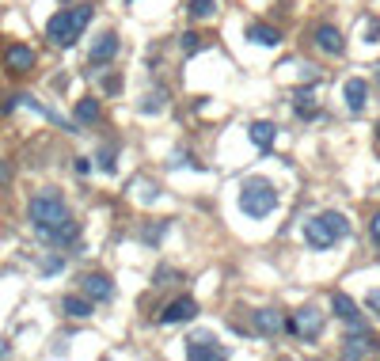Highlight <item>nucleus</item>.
I'll return each mask as SVG.
<instances>
[{
    "label": "nucleus",
    "mask_w": 380,
    "mask_h": 361,
    "mask_svg": "<svg viewBox=\"0 0 380 361\" xmlns=\"http://www.w3.org/2000/svg\"><path fill=\"white\" fill-rule=\"evenodd\" d=\"M342 236H350V221L339 209H327V213L305 221V240H308L312 251H327V247H335Z\"/></svg>",
    "instance_id": "obj_1"
},
{
    "label": "nucleus",
    "mask_w": 380,
    "mask_h": 361,
    "mask_svg": "<svg viewBox=\"0 0 380 361\" xmlns=\"http://www.w3.org/2000/svg\"><path fill=\"white\" fill-rule=\"evenodd\" d=\"M248 38L255 42V46H278L281 31H278V27H270V23H251L248 27Z\"/></svg>",
    "instance_id": "obj_16"
},
{
    "label": "nucleus",
    "mask_w": 380,
    "mask_h": 361,
    "mask_svg": "<svg viewBox=\"0 0 380 361\" xmlns=\"http://www.w3.org/2000/svg\"><path fill=\"white\" fill-rule=\"evenodd\" d=\"M164 103H167V95H164V91H152V95H145L141 110H145V115H156V110H164Z\"/></svg>",
    "instance_id": "obj_22"
},
{
    "label": "nucleus",
    "mask_w": 380,
    "mask_h": 361,
    "mask_svg": "<svg viewBox=\"0 0 380 361\" xmlns=\"http://www.w3.org/2000/svg\"><path fill=\"white\" fill-rule=\"evenodd\" d=\"M99 167H103V172H115V156H110V152H103V156H99Z\"/></svg>",
    "instance_id": "obj_25"
},
{
    "label": "nucleus",
    "mask_w": 380,
    "mask_h": 361,
    "mask_svg": "<svg viewBox=\"0 0 380 361\" xmlns=\"http://www.w3.org/2000/svg\"><path fill=\"white\" fill-rule=\"evenodd\" d=\"M312 38H316V46H320L323 54H331V58H339V54H342V34L335 31L331 23H320Z\"/></svg>",
    "instance_id": "obj_11"
},
{
    "label": "nucleus",
    "mask_w": 380,
    "mask_h": 361,
    "mask_svg": "<svg viewBox=\"0 0 380 361\" xmlns=\"http://www.w3.org/2000/svg\"><path fill=\"white\" fill-rule=\"evenodd\" d=\"M160 236H164V224H156V229H149V232H145V240H149V244H156Z\"/></svg>",
    "instance_id": "obj_26"
},
{
    "label": "nucleus",
    "mask_w": 380,
    "mask_h": 361,
    "mask_svg": "<svg viewBox=\"0 0 380 361\" xmlns=\"http://www.w3.org/2000/svg\"><path fill=\"white\" fill-rule=\"evenodd\" d=\"M320 327H323V312H320V308H300L293 320H285V331L297 335L300 342H312V338L320 335Z\"/></svg>",
    "instance_id": "obj_5"
},
{
    "label": "nucleus",
    "mask_w": 380,
    "mask_h": 361,
    "mask_svg": "<svg viewBox=\"0 0 380 361\" xmlns=\"http://www.w3.org/2000/svg\"><path fill=\"white\" fill-rule=\"evenodd\" d=\"M95 118H99V103H95V99H80V103H76V122H95Z\"/></svg>",
    "instance_id": "obj_19"
},
{
    "label": "nucleus",
    "mask_w": 380,
    "mask_h": 361,
    "mask_svg": "<svg viewBox=\"0 0 380 361\" xmlns=\"http://www.w3.org/2000/svg\"><path fill=\"white\" fill-rule=\"evenodd\" d=\"M369 236H372V244H380V213H372V221H369Z\"/></svg>",
    "instance_id": "obj_24"
},
{
    "label": "nucleus",
    "mask_w": 380,
    "mask_h": 361,
    "mask_svg": "<svg viewBox=\"0 0 380 361\" xmlns=\"http://www.w3.org/2000/svg\"><path fill=\"white\" fill-rule=\"evenodd\" d=\"M369 353H377V338L365 335L361 327H354V335L342 338V358H369Z\"/></svg>",
    "instance_id": "obj_6"
},
{
    "label": "nucleus",
    "mask_w": 380,
    "mask_h": 361,
    "mask_svg": "<svg viewBox=\"0 0 380 361\" xmlns=\"http://www.w3.org/2000/svg\"><path fill=\"white\" fill-rule=\"evenodd\" d=\"M331 308H335V316H339V320H346L350 327H365L361 312H357V304L350 301L346 293H335V296H331Z\"/></svg>",
    "instance_id": "obj_12"
},
{
    "label": "nucleus",
    "mask_w": 380,
    "mask_h": 361,
    "mask_svg": "<svg viewBox=\"0 0 380 361\" xmlns=\"http://www.w3.org/2000/svg\"><path fill=\"white\" fill-rule=\"evenodd\" d=\"M248 137H251V145H259V148H270V145H274V126H270V122H251Z\"/></svg>",
    "instance_id": "obj_18"
},
{
    "label": "nucleus",
    "mask_w": 380,
    "mask_h": 361,
    "mask_svg": "<svg viewBox=\"0 0 380 361\" xmlns=\"http://www.w3.org/2000/svg\"><path fill=\"white\" fill-rule=\"evenodd\" d=\"M0 179H8V167H4V164H0Z\"/></svg>",
    "instance_id": "obj_28"
},
{
    "label": "nucleus",
    "mask_w": 380,
    "mask_h": 361,
    "mask_svg": "<svg viewBox=\"0 0 380 361\" xmlns=\"http://www.w3.org/2000/svg\"><path fill=\"white\" fill-rule=\"evenodd\" d=\"M88 19H91V8H88V4H80V8H69V12H58V16L46 23V38H50L54 46H73V42L84 34Z\"/></svg>",
    "instance_id": "obj_3"
},
{
    "label": "nucleus",
    "mask_w": 380,
    "mask_h": 361,
    "mask_svg": "<svg viewBox=\"0 0 380 361\" xmlns=\"http://www.w3.org/2000/svg\"><path fill=\"white\" fill-rule=\"evenodd\" d=\"M179 46H182V54H198V49H202V34L198 31H187L179 38Z\"/></svg>",
    "instance_id": "obj_23"
},
{
    "label": "nucleus",
    "mask_w": 380,
    "mask_h": 361,
    "mask_svg": "<svg viewBox=\"0 0 380 361\" xmlns=\"http://www.w3.org/2000/svg\"><path fill=\"white\" fill-rule=\"evenodd\" d=\"M251 320H255V331H263V335H281L285 331V316L278 308H259Z\"/></svg>",
    "instance_id": "obj_10"
},
{
    "label": "nucleus",
    "mask_w": 380,
    "mask_h": 361,
    "mask_svg": "<svg viewBox=\"0 0 380 361\" xmlns=\"http://www.w3.org/2000/svg\"><path fill=\"white\" fill-rule=\"evenodd\" d=\"M4 353H8V342H0V358H4Z\"/></svg>",
    "instance_id": "obj_29"
},
{
    "label": "nucleus",
    "mask_w": 380,
    "mask_h": 361,
    "mask_svg": "<svg viewBox=\"0 0 380 361\" xmlns=\"http://www.w3.org/2000/svg\"><path fill=\"white\" fill-rule=\"evenodd\" d=\"M342 95H346V107H350V110H361V107H365V99H369V84L354 76V80H346Z\"/></svg>",
    "instance_id": "obj_15"
},
{
    "label": "nucleus",
    "mask_w": 380,
    "mask_h": 361,
    "mask_svg": "<svg viewBox=\"0 0 380 361\" xmlns=\"http://www.w3.org/2000/svg\"><path fill=\"white\" fill-rule=\"evenodd\" d=\"M84 296H91V301H110V296H115V286H110L107 274H88V278H84Z\"/></svg>",
    "instance_id": "obj_13"
},
{
    "label": "nucleus",
    "mask_w": 380,
    "mask_h": 361,
    "mask_svg": "<svg viewBox=\"0 0 380 361\" xmlns=\"http://www.w3.org/2000/svg\"><path fill=\"white\" fill-rule=\"evenodd\" d=\"M4 65H8L12 73H19V76L31 73V69H34V49L31 46H19V42H16V46L4 49Z\"/></svg>",
    "instance_id": "obj_8"
},
{
    "label": "nucleus",
    "mask_w": 380,
    "mask_h": 361,
    "mask_svg": "<svg viewBox=\"0 0 380 361\" xmlns=\"http://www.w3.org/2000/svg\"><path fill=\"white\" fill-rule=\"evenodd\" d=\"M377 84H380V65H377Z\"/></svg>",
    "instance_id": "obj_30"
},
{
    "label": "nucleus",
    "mask_w": 380,
    "mask_h": 361,
    "mask_svg": "<svg viewBox=\"0 0 380 361\" xmlns=\"http://www.w3.org/2000/svg\"><path fill=\"white\" fill-rule=\"evenodd\" d=\"M61 308H65V316H73V320H88L91 316V296H65Z\"/></svg>",
    "instance_id": "obj_17"
},
{
    "label": "nucleus",
    "mask_w": 380,
    "mask_h": 361,
    "mask_svg": "<svg viewBox=\"0 0 380 361\" xmlns=\"http://www.w3.org/2000/svg\"><path fill=\"white\" fill-rule=\"evenodd\" d=\"M69 221V209L61 202V194H38L31 198V224L38 229V236L54 240V232Z\"/></svg>",
    "instance_id": "obj_2"
},
{
    "label": "nucleus",
    "mask_w": 380,
    "mask_h": 361,
    "mask_svg": "<svg viewBox=\"0 0 380 361\" xmlns=\"http://www.w3.org/2000/svg\"><path fill=\"white\" fill-rule=\"evenodd\" d=\"M198 316V304H194V296H179V301H171L160 312V323H187Z\"/></svg>",
    "instance_id": "obj_7"
},
{
    "label": "nucleus",
    "mask_w": 380,
    "mask_h": 361,
    "mask_svg": "<svg viewBox=\"0 0 380 361\" xmlns=\"http://www.w3.org/2000/svg\"><path fill=\"white\" fill-rule=\"evenodd\" d=\"M118 54V34H99V42L91 46V65H107Z\"/></svg>",
    "instance_id": "obj_14"
},
{
    "label": "nucleus",
    "mask_w": 380,
    "mask_h": 361,
    "mask_svg": "<svg viewBox=\"0 0 380 361\" xmlns=\"http://www.w3.org/2000/svg\"><path fill=\"white\" fill-rule=\"evenodd\" d=\"M221 353L224 350L209 335H198V338H190V342H187V358H194V361H217Z\"/></svg>",
    "instance_id": "obj_9"
},
{
    "label": "nucleus",
    "mask_w": 380,
    "mask_h": 361,
    "mask_svg": "<svg viewBox=\"0 0 380 361\" xmlns=\"http://www.w3.org/2000/svg\"><path fill=\"white\" fill-rule=\"evenodd\" d=\"M274 205H278V190H274V183L270 179H244V187H240V209L248 217H270L274 213Z\"/></svg>",
    "instance_id": "obj_4"
},
{
    "label": "nucleus",
    "mask_w": 380,
    "mask_h": 361,
    "mask_svg": "<svg viewBox=\"0 0 380 361\" xmlns=\"http://www.w3.org/2000/svg\"><path fill=\"white\" fill-rule=\"evenodd\" d=\"M187 16L190 19H209L213 16V0H187Z\"/></svg>",
    "instance_id": "obj_20"
},
{
    "label": "nucleus",
    "mask_w": 380,
    "mask_h": 361,
    "mask_svg": "<svg viewBox=\"0 0 380 361\" xmlns=\"http://www.w3.org/2000/svg\"><path fill=\"white\" fill-rule=\"evenodd\" d=\"M369 308L380 316V289H377V293H369Z\"/></svg>",
    "instance_id": "obj_27"
},
{
    "label": "nucleus",
    "mask_w": 380,
    "mask_h": 361,
    "mask_svg": "<svg viewBox=\"0 0 380 361\" xmlns=\"http://www.w3.org/2000/svg\"><path fill=\"white\" fill-rule=\"evenodd\" d=\"M293 99H297V115L300 118H312L316 115V99H312V91H308V88H300Z\"/></svg>",
    "instance_id": "obj_21"
}]
</instances>
